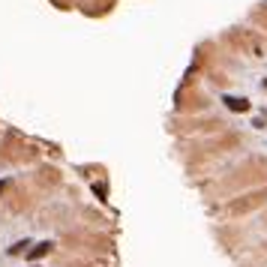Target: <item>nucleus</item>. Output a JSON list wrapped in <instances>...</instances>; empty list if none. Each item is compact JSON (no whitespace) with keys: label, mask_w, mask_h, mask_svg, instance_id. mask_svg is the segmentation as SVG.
Segmentation results:
<instances>
[{"label":"nucleus","mask_w":267,"mask_h":267,"mask_svg":"<svg viewBox=\"0 0 267 267\" xmlns=\"http://www.w3.org/2000/svg\"><path fill=\"white\" fill-rule=\"evenodd\" d=\"M222 102H225V108H228V111H237V114L249 111V99H246V96H231V93H225V96H222Z\"/></svg>","instance_id":"1"},{"label":"nucleus","mask_w":267,"mask_h":267,"mask_svg":"<svg viewBox=\"0 0 267 267\" xmlns=\"http://www.w3.org/2000/svg\"><path fill=\"white\" fill-rule=\"evenodd\" d=\"M51 246H54L51 240H39V243H33V249H27V258H30V261H39L42 255L51 252Z\"/></svg>","instance_id":"2"},{"label":"nucleus","mask_w":267,"mask_h":267,"mask_svg":"<svg viewBox=\"0 0 267 267\" xmlns=\"http://www.w3.org/2000/svg\"><path fill=\"white\" fill-rule=\"evenodd\" d=\"M27 246H30V240H18L9 246V255H21V252H27Z\"/></svg>","instance_id":"3"},{"label":"nucleus","mask_w":267,"mask_h":267,"mask_svg":"<svg viewBox=\"0 0 267 267\" xmlns=\"http://www.w3.org/2000/svg\"><path fill=\"white\" fill-rule=\"evenodd\" d=\"M93 192H96V195H99V198L105 201V186H102V183H99V186H93Z\"/></svg>","instance_id":"4"},{"label":"nucleus","mask_w":267,"mask_h":267,"mask_svg":"<svg viewBox=\"0 0 267 267\" xmlns=\"http://www.w3.org/2000/svg\"><path fill=\"white\" fill-rule=\"evenodd\" d=\"M3 189H6V180H0V192H3Z\"/></svg>","instance_id":"5"},{"label":"nucleus","mask_w":267,"mask_h":267,"mask_svg":"<svg viewBox=\"0 0 267 267\" xmlns=\"http://www.w3.org/2000/svg\"><path fill=\"white\" fill-rule=\"evenodd\" d=\"M30 267H42V264H30Z\"/></svg>","instance_id":"6"},{"label":"nucleus","mask_w":267,"mask_h":267,"mask_svg":"<svg viewBox=\"0 0 267 267\" xmlns=\"http://www.w3.org/2000/svg\"><path fill=\"white\" fill-rule=\"evenodd\" d=\"M264 87H267V78H264Z\"/></svg>","instance_id":"7"}]
</instances>
